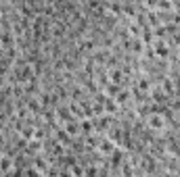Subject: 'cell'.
Here are the masks:
<instances>
[{
  "mask_svg": "<svg viewBox=\"0 0 180 177\" xmlns=\"http://www.w3.org/2000/svg\"><path fill=\"white\" fill-rule=\"evenodd\" d=\"M149 123H151V127H161V125H163V121H161L159 115H151V121H149Z\"/></svg>",
  "mask_w": 180,
  "mask_h": 177,
  "instance_id": "cell-1",
  "label": "cell"
},
{
  "mask_svg": "<svg viewBox=\"0 0 180 177\" xmlns=\"http://www.w3.org/2000/svg\"><path fill=\"white\" fill-rule=\"evenodd\" d=\"M11 158H0V171H8L11 169Z\"/></svg>",
  "mask_w": 180,
  "mask_h": 177,
  "instance_id": "cell-2",
  "label": "cell"
},
{
  "mask_svg": "<svg viewBox=\"0 0 180 177\" xmlns=\"http://www.w3.org/2000/svg\"><path fill=\"white\" fill-rule=\"evenodd\" d=\"M101 150H103V152H107V154H109V152H111V150H113V144H111V142H103Z\"/></svg>",
  "mask_w": 180,
  "mask_h": 177,
  "instance_id": "cell-3",
  "label": "cell"
}]
</instances>
